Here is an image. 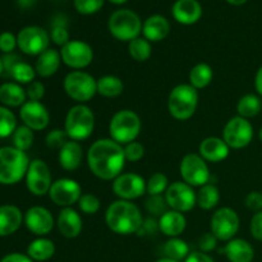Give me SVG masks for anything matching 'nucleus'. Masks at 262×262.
Wrapping results in <instances>:
<instances>
[{
    "label": "nucleus",
    "instance_id": "obj_1",
    "mask_svg": "<svg viewBox=\"0 0 262 262\" xmlns=\"http://www.w3.org/2000/svg\"><path fill=\"white\" fill-rule=\"evenodd\" d=\"M123 146L112 138L95 141L87 151V164L95 177L102 181H114L125 165Z\"/></svg>",
    "mask_w": 262,
    "mask_h": 262
},
{
    "label": "nucleus",
    "instance_id": "obj_2",
    "mask_svg": "<svg viewBox=\"0 0 262 262\" xmlns=\"http://www.w3.org/2000/svg\"><path fill=\"white\" fill-rule=\"evenodd\" d=\"M105 223L115 234H137L143 223L140 209L132 201L118 200L109 205L105 212Z\"/></svg>",
    "mask_w": 262,
    "mask_h": 262
},
{
    "label": "nucleus",
    "instance_id": "obj_3",
    "mask_svg": "<svg viewBox=\"0 0 262 262\" xmlns=\"http://www.w3.org/2000/svg\"><path fill=\"white\" fill-rule=\"evenodd\" d=\"M31 161L14 146L0 147V184L12 186L26 178Z\"/></svg>",
    "mask_w": 262,
    "mask_h": 262
},
{
    "label": "nucleus",
    "instance_id": "obj_4",
    "mask_svg": "<svg viewBox=\"0 0 262 262\" xmlns=\"http://www.w3.org/2000/svg\"><path fill=\"white\" fill-rule=\"evenodd\" d=\"M95 129V114L91 107L84 104H77L68 110L64 120V130L69 140L84 141Z\"/></svg>",
    "mask_w": 262,
    "mask_h": 262
},
{
    "label": "nucleus",
    "instance_id": "obj_5",
    "mask_svg": "<svg viewBox=\"0 0 262 262\" xmlns=\"http://www.w3.org/2000/svg\"><path fill=\"white\" fill-rule=\"evenodd\" d=\"M199 105V92L189 83L174 87L168 97L169 114L177 120H188L196 113Z\"/></svg>",
    "mask_w": 262,
    "mask_h": 262
},
{
    "label": "nucleus",
    "instance_id": "obj_6",
    "mask_svg": "<svg viewBox=\"0 0 262 262\" xmlns=\"http://www.w3.org/2000/svg\"><path fill=\"white\" fill-rule=\"evenodd\" d=\"M141 127H142V123L137 113L129 109L119 110L113 115L110 120V138L122 146L127 145L136 141V138L140 136Z\"/></svg>",
    "mask_w": 262,
    "mask_h": 262
},
{
    "label": "nucleus",
    "instance_id": "obj_7",
    "mask_svg": "<svg viewBox=\"0 0 262 262\" xmlns=\"http://www.w3.org/2000/svg\"><path fill=\"white\" fill-rule=\"evenodd\" d=\"M142 26L141 18L136 14L133 10L129 9H118L110 15L107 27L110 33L117 40L130 42L135 38L140 37L142 33Z\"/></svg>",
    "mask_w": 262,
    "mask_h": 262
},
{
    "label": "nucleus",
    "instance_id": "obj_8",
    "mask_svg": "<svg viewBox=\"0 0 262 262\" xmlns=\"http://www.w3.org/2000/svg\"><path fill=\"white\" fill-rule=\"evenodd\" d=\"M66 94L78 104L90 101L97 94V79L83 71L69 72L63 82Z\"/></svg>",
    "mask_w": 262,
    "mask_h": 262
},
{
    "label": "nucleus",
    "instance_id": "obj_9",
    "mask_svg": "<svg viewBox=\"0 0 262 262\" xmlns=\"http://www.w3.org/2000/svg\"><path fill=\"white\" fill-rule=\"evenodd\" d=\"M179 171L183 182L191 187H202L210 181V169L207 166V161L200 154H187L182 159Z\"/></svg>",
    "mask_w": 262,
    "mask_h": 262
},
{
    "label": "nucleus",
    "instance_id": "obj_10",
    "mask_svg": "<svg viewBox=\"0 0 262 262\" xmlns=\"http://www.w3.org/2000/svg\"><path fill=\"white\" fill-rule=\"evenodd\" d=\"M223 140L230 148L234 150L247 147L253 140L252 124L250 120L239 115L233 117L232 119L228 120L223 129Z\"/></svg>",
    "mask_w": 262,
    "mask_h": 262
},
{
    "label": "nucleus",
    "instance_id": "obj_11",
    "mask_svg": "<svg viewBox=\"0 0 262 262\" xmlns=\"http://www.w3.org/2000/svg\"><path fill=\"white\" fill-rule=\"evenodd\" d=\"M241 220L237 212L230 207H222L211 216L210 229L211 233L222 242H229L239 230Z\"/></svg>",
    "mask_w": 262,
    "mask_h": 262
},
{
    "label": "nucleus",
    "instance_id": "obj_12",
    "mask_svg": "<svg viewBox=\"0 0 262 262\" xmlns=\"http://www.w3.org/2000/svg\"><path fill=\"white\" fill-rule=\"evenodd\" d=\"M61 61L74 71L87 68L94 60L91 45L81 40H71L60 50Z\"/></svg>",
    "mask_w": 262,
    "mask_h": 262
},
{
    "label": "nucleus",
    "instance_id": "obj_13",
    "mask_svg": "<svg viewBox=\"0 0 262 262\" xmlns=\"http://www.w3.org/2000/svg\"><path fill=\"white\" fill-rule=\"evenodd\" d=\"M18 48L27 55H40L49 49L50 35L43 28L28 26L22 28L17 35Z\"/></svg>",
    "mask_w": 262,
    "mask_h": 262
},
{
    "label": "nucleus",
    "instance_id": "obj_14",
    "mask_svg": "<svg viewBox=\"0 0 262 262\" xmlns=\"http://www.w3.org/2000/svg\"><path fill=\"white\" fill-rule=\"evenodd\" d=\"M164 196L169 209L179 212L191 211L197 205L196 192L193 187L186 182H174L173 184H169Z\"/></svg>",
    "mask_w": 262,
    "mask_h": 262
},
{
    "label": "nucleus",
    "instance_id": "obj_15",
    "mask_svg": "<svg viewBox=\"0 0 262 262\" xmlns=\"http://www.w3.org/2000/svg\"><path fill=\"white\" fill-rule=\"evenodd\" d=\"M51 184L53 182H51V173L48 164L40 159L31 161L26 174V186L28 191L33 196H45L50 191Z\"/></svg>",
    "mask_w": 262,
    "mask_h": 262
},
{
    "label": "nucleus",
    "instance_id": "obj_16",
    "mask_svg": "<svg viewBox=\"0 0 262 262\" xmlns=\"http://www.w3.org/2000/svg\"><path fill=\"white\" fill-rule=\"evenodd\" d=\"M50 200L60 207H72L78 204L82 196V188L78 182L71 178H60L53 182L49 191Z\"/></svg>",
    "mask_w": 262,
    "mask_h": 262
},
{
    "label": "nucleus",
    "instance_id": "obj_17",
    "mask_svg": "<svg viewBox=\"0 0 262 262\" xmlns=\"http://www.w3.org/2000/svg\"><path fill=\"white\" fill-rule=\"evenodd\" d=\"M113 192L119 200L133 201L146 193V181L137 173H122L113 181Z\"/></svg>",
    "mask_w": 262,
    "mask_h": 262
},
{
    "label": "nucleus",
    "instance_id": "obj_18",
    "mask_svg": "<svg viewBox=\"0 0 262 262\" xmlns=\"http://www.w3.org/2000/svg\"><path fill=\"white\" fill-rule=\"evenodd\" d=\"M25 225L32 234L43 237L53 230L56 224L53 215L48 209L42 206H33L25 214Z\"/></svg>",
    "mask_w": 262,
    "mask_h": 262
},
{
    "label": "nucleus",
    "instance_id": "obj_19",
    "mask_svg": "<svg viewBox=\"0 0 262 262\" xmlns=\"http://www.w3.org/2000/svg\"><path fill=\"white\" fill-rule=\"evenodd\" d=\"M19 117L22 119L23 125L31 128L32 130L45 129L50 122V114L45 105L40 101H26L20 106Z\"/></svg>",
    "mask_w": 262,
    "mask_h": 262
},
{
    "label": "nucleus",
    "instance_id": "obj_20",
    "mask_svg": "<svg viewBox=\"0 0 262 262\" xmlns=\"http://www.w3.org/2000/svg\"><path fill=\"white\" fill-rule=\"evenodd\" d=\"M56 227L64 238L73 239L81 234L83 223L81 215L76 210L72 207H64L56 217Z\"/></svg>",
    "mask_w": 262,
    "mask_h": 262
},
{
    "label": "nucleus",
    "instance_id": "obj_21",
    "mask_svg": "<svg viewBox=\"0 0 262 262\" xmlns=\"http://www.w3.org/2000/svg\"><path fill=\"white\" fill-rule=\"evenodd\" d=\"M171 14L181 25H194L202 17V7L197 0H177L171 8Z\"/></svg>",
    "mask_w": 262,
    "mask_h": 262
},
{
    "label": "nucleus",
    "instance_id": "obj_22",
    "mask_svg": "<svg viewBox=\"0 0 262 262\" xmlns=\"http://www.w3.org/2000/svg\"><path fill=\"white\" fill-rule=\"evenodd\" d=\"M230 147L223 138L207 137L201 141L199 154L209 163H220L229 156Z\"/></svg>",
    "mask_w": 262,
    "mask_h": 262
},
{
    "label": "nucleus",
    "instance_id": "obj_23",
    "mask_svg": "<svg viewBox=\"0 0 262 262\" xmlns=\"http://www.w3.org/2000/svg\"><path fill=\"white\" fill-rule=\"evenodd\" d=\"M159 230L169 238L179 237L186 230L187 219L183 212L169 209L159 217Z\"/></svg>",
    "mask_w": 262,
    "mask_h": 262
},
{
    "label": "nucleus",
    "instance_id": "obj_24",
    "mask_svg": "<svg viewBox=\"0 0 262 262\" xmlns=\"http://www.w3.org/2000/svg\"><path fill=\"white\" fill-rule=\"evenodd\" d=\"M170 32V23L165 17L160 14H154L143 22L142 35L150 42L163 41Z\"/></svg>",
    "mask_w": 262,
    "mask_h": 262
},
{
    "label": "nucleus",
    "instance_id": "obj_25",
    "mask_svg": "<svg viewBox=\"0 0 262 262\" xmlns=\"http://www.w3.org/2000/svg\"><path fill=\"white\" fill-rule=\"evenodd\" d=\"M25 216L14 205L0 206V237H8L17 232L22 225Z\"/></svg>",
    "mask_w": 262,
    "mask_h": 262
},
{
    "label": "nucleus",
    "instance_id": "obj_26",
    "mask_svg": "<svg viewBox=\"0 0 262 262\" xmlns=\"http://www.w3.org/2000/svg\"><path fill=\"white\" fill-rule=\"evenodd\" d=\"M224 253L229 262H252L255 250L252 245L242 238H233L225 246Z\"/></svg>",
    "mask_w": 262,
    "mask_h": 262
},
{
    "label": "nucleus",
    "instance_id": "obj_27",
    "mask_svg": "<svg viewBox=\"0 0 262 262\" xmlns=\"http://www.w3.org/2000/svg\"><path fill=\"white\" fill-rule=\"evenodd\" d=\"M83 158L82 146L77 141L69 140L59 150V164L67 171H73L79 168Z\"/></svg>",
    "mask_w": 262,
    "mask_h": 262
},
{
    "label": "nucleus",
    "instance_id": "obj_28",
    "mask_svg": "<svg viewBox=\"0 0 262 262\" xmlns=\"http://www.w3.org/2000/svg\"><path fill=\"white\" fill-rule=\"evenodd\" d=\"M60 53L58 50H55V49H48L42 54H40L37 60H36V74H38L42 78H48V77L54 76L58 72L59 67H60Z\"/></svg>",
    "mask_w": 262,
    "mask_h": 262
},
{
    "label": "nucleus",
    "instance_id": "obj_29",
    "mask_svg": "<svg viewBox=\"0 0 262 262\" xmlns=\"http://www.w3.org/2000/svg\"><path fill=\"white\" fill-rule=\"evenodd\" d=\"M27 255L33 261L45 262L55 255V245L49 238L38 237L28 245Z\"/></svg>",
    "mask_w": 262,
    "mask_h": 262
},
{
    "label": "nucleus",
    "instance_id": "obj_30",
    "mask_svg": "<svg viewBox=\"0 0 262 262\" xmlns=\"http://www.w3.org/2000/svg\"><path fill=\"white\" fill-rule=\"evenodd\" d=\"M26 99H27L26 90H23L19 83L7 82V83L0 86V101H2L5 106H22L26 102Z\"/></svg>",
    "mask_w": 262,
    "mask_h": 262
},
{
    "label": "nucleus",
    "instance_id": "obj_31",
    "mask_svg": "<svg viewBox=\"0 0 262 262\" xmlns=\"http://www.w3.org/2000/svg\"><path fill=\"white\" fill-rule=\"evenodd\" d=\"M188 78L189 84L199 91L211 83L212 78H214V72L209 64L199 63L191 69Z\"/></svg>",
    "mask_w": 262,
    "mask_h": 262
},
{
    "label": "nucleus",
    "instance_id": "obj_32",
    "mask_svg": "<svg viewBox=\"0 0 262 262\" xmlns=\"http://www.w3.org/2000/svg\"><path fill=\"white\" fill-rule=\"evenodd\" d=\"M262 110V100L258 95L247 94L239 99L237 104V113L239 117L251 119L257 117Z\"/></svg>",
    "mask_w": 262,
    "mask_h": 262
},
{
    "label": "nucleus",
    "instance_id": "obj_33",
    "mask_svg": "<svg viewBox=\"0 0 262 262\" xmlns=\"http://www.w3.org/2000/svg\"><path fill=\"white\" fill-rule=\"evenodd\" d=\"M163 252L166 258L182 262L188 257V255L191 253V250H189V246L186 241L181 239L179 237H176L169 238L166 241L163 247Z\"/></svg>",
    "mask_w": 262,
    "mask_h": 262
},
{
    "label": "nucleus",
    "instance_id": "obj_34",
    "mask_svg": "<svg viewBox=\"0 0 262 262\" xmlns=\"http://www.w3.org/2000/svg\"><path fill=\"white\" fill-rule=\"evenodd\" d=\"M123 90H124V84L119 77L106 74L97 79V94L101 96L109 97V99L117 97L122 95Z\"/></svg>",
    "mask_w": 262,
    "mask_h": 262
},
{
    "label": "nucleus",
    "instance_id": "obj_35",
    "mask_svg": "<svg viewBox=\"0 0 262 262\" xmlns=\"http://www.w3.org/2000/svg\"><path fill=\"white\" fill-rule=\"evenodd\" d=\"M197 206L202 210H212L220 201V192L215 184H205L196 192Z\"/></svg>",
    "mask_w": 262,
    "mask_h": 262
},
{
    "label": "nucleus",
    "instance_id": "obj_36",
    "mask_svg": "<svg viewBox=\"0 0 262 262\" xmlns=\"http://www.w3.org/2000/svg\"><path fill=\"white\" fill-rule=\"evenodd\" d=\"M128 53H129L130 58L136 61H143L148 60L152 54V48H151V42L146 40L145 37H137L128 42Z\"/></svg>",
    "mask_w": 262,
    "mask_h": 262
},
{
    "label": "nucleus",
    "instance_id": "obj_37",
    "mask_svg": "<svg viewBox=\"0 0 262 262\" xmlns=\"http://www.w3.org/2000/svg\"><path fill=\"white\" fill-rule=\"evenodd\" d=\"M50 37L54 41V43L61 46V48L71 41L69 32L67 30V20L64 15H56L55 19L53 20V28H51Z\"/></svg>",
    "mask_w": 262,
    "mask_h": 262
},
{
    "label": "nucleus",
    "instance_id": "obj_38",
    "mask_svg": "<svg viewBox=\"0 0 262 262\" xmlns=\"http://www.w3.org/2000/svg\"><path fill=\"white\" fill-rule=\"evenodd\" d=\"M13 146L20 151H27L28 148L32 146L35 136H33V130L31 128L26 127V125H20L17 127V129L13 133Z\"/></svg>",
    "mask_w": 262,
    "mask_h": 262
},
{
    "label": "nucleus",
    "instance_id": "obj_39",
    "mask_svg": "<svg viewBox=\"0 0 262 262\" xmlns=\"http://www.w3.org/2000/svg\"><path fill=\"white\" fill-rule=\"evenodd\" d=\"M14 81H17L18 83H27L30 84L31 82L35 81L36 71L32 66H30L28 63L25 61H18L14 66V68L12 69L9 74Z\"/></svg>",
    "mask_w": 262,
    "mask_h": 262
},
{
    "label": "nucleus",
    "instance_id": "obj_40",
    "mask_svg": "<svg viewBox=\"0 0 262 262\" xmlns=\"http://www.w3.org/2000/svg\"><path fill=\"white\" fill-rule=\"evenodd\" d=\"M17 129V119L8 107L0 106V138H7Z\"/></svg>",
    "mask_w": 262,
    "mask_h": 262
},
{
    "label": "nucleus",
    "instance_id": "obj_41",
    "mask_svg": "<svg viewBox=\"0 0 262 262\" xmlns=\"http://www.w3.org/2000/svg\"><path fill=\"white\" fill-rule=\"evenodd\" d=\"M169 187L168 177L164 173H155L146 181V192L148 196H158L165 193Z\"/></svg>",
    "mask_w": 262,
    "mask_h": 262
},
{
    "label": "nucleus",
    "instance_id": "obj_42",
    "mask_svg": "<svg viewBox=\"0 0 262 262\" xmlns=\"http://www.w3.org/2000/svg\"><path fill=\"white\" fill-rule=\"evenodd\" d=\"M145 205L148 214L158 217H160L161 215L165 214V212L169 210L165 196H163V194H158V196H148V199L146 200Z\"/></svg>",
    "mask_w": 262,
    "mask_h": 262
},
{
    "label": "nucleus",
    "instance_id": "obj_43",
    "mask_svg": "<svg viewBox=\"0 0 262 262\" xmlns=\"http://www.w3.org/2000/svg\"><path fill=\"white\" fill-rule=\"evenodd\" d=\"M100 206H101V202H100L99 197L92 193L82 194L78 201L79 210L86 215L97 214L100 210Z\"/></svg>",
    "mask_w": 262,
    "mask_h": 262
},
{
    "label": "nucleus",
    "instance_id": "obj_44",
    "mask_svg": "<svg viewBox=\"0 0 262 262\" xmlns=\"http://www.w3.org/2000/svg\"><path fill=\"white\" fill-rule=\"evenodd\" d=\"M68 136L64 129H53L46 135L45 142L46 146L51 150H60L67 142H68Z\"/></svg>",
    "mask_w": 262,
    "mask_h": 262
},
{
    "label": "nucleus",
    "instance_id": "obj_45",
    "mask_svg": "<svg viewBox=\"0 0 262 262\" xmlns=\"http://www.w3.org/2000/svg\"><path fill=\"white\" fill-rule=\"evenodd\" d=\"M104 5V0H74V8L83 15L95 14Z\"/></svg>",
    "mask_w": 262,
    "mask_h": 262
},
{
    "label": "nucleus",
    "instance_id": "obj_46",
    "mask_svg": "<svg viewBox=\"0 0 262 262\" xmlns=\"http://www.w3.org/2000/svg\"><path fill=\"white\" fill-rule=\"evenodd\" d=\"M123 150H124L125 160L130 161V163H137L145 156V147L142 143L136 142V141L124 145Z\"/></svg>",
    "mask_w": 262,
    "mask_h": 262
},
{
    "label": "nucleus",
    "instance_id": "obj_47",
    "mask_svg": "<svg viewBox=\"0 0 262 262\" xmlns=\"http://www.w3.org/2000/svg\"><path fill=\"white\" fill-rule=\"evenodd\" d=\"M26 95L30 101H40L45 95V87L40 81H33L27 86Z\"/></svg>",
    "mask_w": 262,
    "mask_h": 262
},
{
    "label": "nucleus",
    "instance_id": "obj_48",
    "mask_svg": "<svg viewBox=\"0 0 262 262\" xmlns=\"http://www.w3.org/2000/svg\"><path fill=\"white\" fill-rule=\"evenodd\" d=\"M18 46L17 36L13 35L12 32H3L0 35V50L4 54L13 53V50Z\"/></svg>",
    "mask_w": 262,
    "mask_h": 262
},
{
    "label": "nucleus",
    "instance_id": "obj_49",
    "mask_svg": "<svg viewBox=\"0 0 262 262\" xmlns=\"http://www.w3.org/2000/svg\"><path fill=\"white\" fill-rule=\"evenodd\" d=\"M245 205L253 212L262 211V192L252 191L246 196Z\"/></svg>",
    "mask_w": 262,
    "mask_h": 262
},
{
    "label": "nucleus",
    "instance_id": "obj_50",
    "mask_svg": "<svg viewBox=\"0 0 262 262\" xmlns=\"http://www.w3.org/2000/svg\"><path fill=\"white\" fill-rule=\"evenodd\" d=\"M217 246V238L212 234L211 232L210 233H205L200 237L199 239V247L201 250V252H211L216 248Z\"/></svg>",
    "mask_w": 262,
    "mask_h": 262
},
{
    "label": "nucleus",
    "instance_id": "obj_51",
    "mask_svg": "<svg viewBox=\"0 0 262 262\" xmlns=\"http://www.w3.org/2000/svg\"><path fill=\"white\" fill-rule=\"evenodd\" d=\"M250 230L252 237L255 238L256 241H260L262 242V211L255 212L251 219L250 224Z\"/></svg>",
    "mask_w": 262,
    "mask_h": 262
},
{
    "label": "nucleus",
    "instance_id": "obj_52",
    "mask_svg": "<svg viewBox=\"0 0 262 262\" xmlns=\"http://www.w3.org/2000/svg\"><path fill=\"white\" fill-rule=\"evenodd\" d=\"M2 60H3V66H4V73H7L8 76H9L10 72H12V69L14 68L15 64H17L18 61L22 60V59H20L17 54L9 53V54H4Z\"/></svg>",
    "mask_w": 262,
    "mask_h": 262
},
{
    "label": "nucleus",
    "instance_id": "obj_53",
    "mask_svg": "<svg viewBox=\"0 0 262 262\" xmlns=\"http://www.w3.org/2000/svg\"><path fill=\"white\" fill-rule=\"evenodd\" d=\"M159 230V223L152 219L143 220L142 225H141L140 230L137 232L138 235H150L152 233H156Z\"/></svg>",
    "mask_w": 262,
    "mask_h": 262
},
{
    "label": "nucleus",
    "instance_id": "obj_54",
    "mask_svg": "<svg viewBox=\"0 0 262 262\" xmlns=\"http://www.w3.org/2000/svg\"><path fill=\"white\" fill-rule=\"evenodd\" d=\"M184 262H215L214 258L211 256H209L207 253L201 252V251H197V252H191L188 255V257L184 260Z\"/></svg>",
    "mask_w": 262,
    "mask_h": 262
},
{
    "label": "nucleus",
    "instance_id": "obj_55",
    "mask_svg": "<svg viewBox=\"0 0 262 262\" xmlns=\"http://www.w3.org/2000/svg\"><path fill=\"white\" fill-rule=\"evenodd\" d=\"M0 262H35L32 258L28 257V255H25V253H9V255L4 256Z\"/></svg>",
    "mask_w": 262,
    "mask_h": 262
},
{
    "label": "nucleus",
    "instance_id": "obj_56",
    "mask_svg": "<svg viewBox=\"0 0 262 262\" xmlns=\"http://www.w3.org/2000/svg\"><path fill=\"white\" fill-rule=\"evenodd\" d=\"M255 89H256V92L258 94V96L262 97V66L257 69V72H256Z\"/></svg>",
    "mask_w": 262,
    "mask_h": 262
},
{
    "label": "nucleus",
    "instance_id": "obj_57",
    "mask_svg": "<svg viewBox=\"0 0 262 262\" xmlns=\"http://www.w3.org/2000/svg\"><path fill=\"white\" fill-rule=\"evenodd\" d=\"M17 4L23 9H27V8H31L35 4V0H17Z\"/></svg>",
    "mask_w": 262,
    "mask_h": 262
},
{
    "label": "nucleus",
    "instance_id": "obj_58",
    "mask_svg": "<svg viewBox=\"0 0 262 262\" xmlns=\"http://www.w3.org/2000/svg\"><path fill=\"white\" fill-rule=\"evenodd\" d=\"M227 2L232 5H243L247 3V0H227Z\"/></svg>",
    "mask_w": 262,
    "mask_h": 262
},
{
    "label": "nucleus",
    "instance_id": "obj_59",
    "mask_svg": "<svg viewBox=\"0 0 262 262\" xmlns=\"http://www.w3.org/2000/svg\"><path fill=\"white\" fill-rule=\"evenodd\" d=\"M109 2H112L113 4H124L128 0H109Z\"/></svg>",
    "mask_w": 262,
    "mask_h": 262
},
{
    "label": "nucleus",
    "instance_id": "obj_60",
    "mask_svg": "<svg viewBox=\"0 0 262 262\" xmlns=\"http://www.w3.org/2000/svg\"><path fill=\"white\" fill-rule=\"evenodd\" d=\"M155 262H179V261H174V260H170V258L164 257V258H160V260H158V261H155Z\"/></svg>",
    "mask_w": 262,
    "mask_h": 262
},
{
    "label": "nucleus",
    "instance_id": "obj_61",
    "mask_svg": "<svg viewBox=\"0 0 262 262\" xmlns=\"http://www.w3.org/2000/svg\"><path fill=\"white\" fill-rule=\"evenodd\" d=\"M3 73H4V66H3V60L2 58H0V76H2Z\"/></svg>",
    "mask_w": 262,
    "mask_h": 262
},
{
    "label": "nucleus",
    "instance_id": "obj_62",
    "mask_svg": "<svg viewBox=\"0 0 262 262\" xmlns=\"http://www.w3.org/2000/svg\"><path fill=\"white\" fill-rule=\"evenodd\" d=\"M258 138H260V141L262 142V127H261L260 132H258Z\"/></svg>",
    "mask_w": 262,
    "mask_h": 262
}]
</instances>
